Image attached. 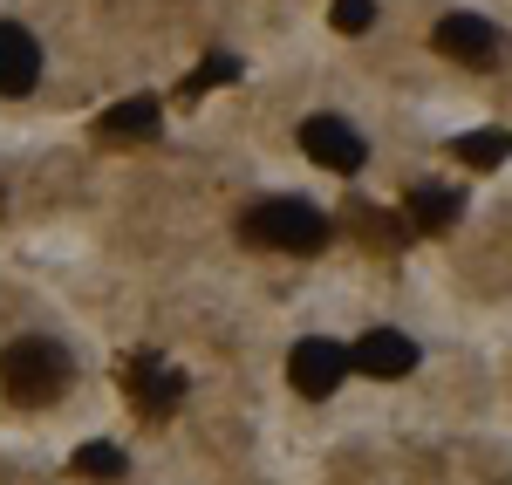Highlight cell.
<instances>
[{
	"label": "cell",
	"instance_id": "cell-10",
	"mask_svg": "<svg viewBox=\"0 0 512 485\" xmlns=\"http://www.w3.org/2000/svg\"><path fill=\"white\" fill-rule=\"evenodd\" d=\"M158 123H164L158 96H130V103H117L103 117V137H158Z\"/></svg>",
	"mask_w": 512,
	"mask_h": 485
},
{
	"label": "cell",
	"instance_id": "cell-3",
	"mask_svg": "<svg viewBox=\"0 0 512 485\" xmlns=\"http://www.w3.org/2000/svg\"><path fill=\"white\" fill-rule=\"evenodd\" d=\"M287 383L301 390V397H335V383H349V349L342 342H328V335H308V342H294V356H287Z\"/></svg>",
	"mask_w": 512,
	"mask_h": 485
},
{
	"label": "cell",
	"instance_id": "cell-1",
	"mask_svg": "<svg viewBox=\"0 0 512 485\" xmlns=\"http://www.w3.org/2000/svg\"><path fill=\"white\" fill-rule=\"evenodd\" d=\"M0 383H7V397L21 410H48L76 383V363H69V349L55 335H21V342L0 349Z\"/></svg>",
	"mask_w": 512,
	"mask_h": 485
},
{
	"label": "cell",
	"instance_id": "cell-4",
	"mask_svg": "<svg viewBox=\"0 0 512 485\" xmlns=\"http://www.w3.org/2000/svg\"><path fill=\"white\" fill-rule=\"evenodd\" d=\"M123 397L144 410V417H171V410L185 404V376L178 369H164L158 356H123Z\"/></svg>",
	"mask_w": 512,
	"mask_h": 485
},
{
	"label": "cell",
	"instance_id": "cell-13",
	"mask_svg": "<svg viewBox=\"0 0 512 485\" xmlns=\"http://www.w3.org/2000/svg\"><path fill=\"white\" fill-rule=\"evenodd\" d=\"M233 76H239V55H205V69L178 82V96L192 103V96H205V89H219V82H233Z\"/></svg>",
	"mask_w": 512,
	"mask_h": 485
},
{
	"label": "cell",
	"instance_id": "cell-9",
	"mask_svg": "<svg viewBox=\"0 0 512 485\" xmlns=\"http://www.w3.org/2000/svg\"><path fill=\"white\" fill-rule=\"evenodd\" d=\"M458 212H465V199H458V192H444V185H417V192L403 199V219H410L417 233H451V226H458Z\"/></svg>",
	"mask_w": 512,
	"mask_h": 485
},
{
	"label": "cell",
	"instance_id": "cell-14",
	"mask_svg": "<svg viewBox=\"0 0 512 485\" xmlns=\"http://www.w3.org/2000/svg\"><path fill=\"white\" fill-rule=\"evenodd\" d=\"M328 21H335L342 35H362V28L376 21V0H335V7H328Z\"/></svg>",
	"mask_w": 512,
	"mask_h": 485
},
{
	"label": "cell",
	"instance_id": "cell-11",
	"mask_svg": "<svg viewBox=\"0 0 512 485\" xmlns=\"http://www.w3.org/2000/svg\"><path fill=\"white\" fill-rule=\"evenodd\" d=\"M506 151H512L506 130H472V137H458V144H451V158H458V164H478V171L506 164Z\"/></svg>",
	"mask_w": 512,
	"mask_h": 485
},
{
	"label": "cell",
	"instance_id": "cell-6",
	"mask_svg": "<svg viewBox=\"0 0 512 485\" xmlns=\"http://www.w3.org/2000/svg\"><path fill=\"white\" fill-rule=\"evenodd\" d=\"M301 151H308L321 171H342V178H355V171H362V158H369V144H362L342 117H328V110L301 123Z\"/></svg>",
	"mask_w": 512,
	"mask_h": 485
},
{
	"label": "cell",
	"instance_id": "cell-5",
	"mask_svg": "<svg viewBox=\"0 0 512 485\" xmlns=\"http://www.w3.org/2000/svg\"><path fill=\"white\" fill-rule=\"evenodd\" d=\"M349 369L355 376H376V383H396V376L417 369V342L403 328H362L349 349Z\"/></svg>",
	"mask_w": 512,
	"mask_h": 485
},
{
	"label": "cell",
	"instance_id": "cell-7",
	"mask_svg": "<svg viewBox=\"0 0 512 485\" xmlns=\"http://www.w3.org/2000/svg\"><path fill=\"white\" fill-rule=\"evenodd\" d=\"M437 55H451V62H465V69H492L499 55H506V41L492 21H478V14H444L437 21Z\"/></svg>",
	"mask_w": 512,
	"mask_h": 485
},
{
	"label": "cell",
	"instance_id": "cell-2",
	"mask_svg": "<svg viewBox=\"0 0 512 485\" xmlns=\"http://www.w3.org/2000/svg\"><path fill=\"white\" fill-rule=\"evenodd\" d=\"M239 233L253 246H274V253H321L328 246V219L308 199H260L239 219Z\"/></svg>",
	"mask_w": 512,
	"mask_h": 485
},
{
	"label": "cell",
	"instance_id": "cell-12",
	"mask_svg": "<svg viewBox=\"0 0 512 485\" xmlns=\"http://www.w3.org/2000/svg\"><path fill=\"white\" fill-rule=\"evenodd\" d=\"M69 465H76V479H96V485H117L123 472H130V458H123L117 445H82Z\"/></svg>",
	"mask_w": 512,
	"mask_h": 485
},
{
	"label": "cell",
	"instance_id": "cell-8",
	"mask_svg": "<svg viewBox=\"0 0 512 485\" xmlns=\"http://www.w3.org/2000/svg\"><path fill=\"white\" fill-rule=\"evenodd\" d=\"M41 82V48L21 21H0V96H28Z\"/></svg>",
	"mask_w": 512,
	"mask_h": 485
}]
</instances>
